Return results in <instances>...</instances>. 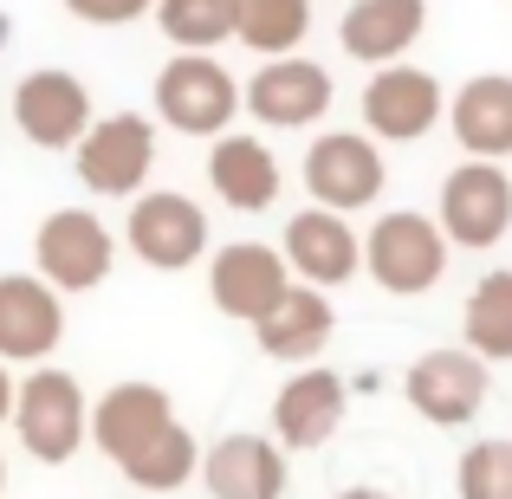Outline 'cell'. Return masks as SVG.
Returning a JSON list of instances; mask_svg holds the SVG:
<instances>
[{
	"label": "cell",
	"mask_w": 512,
	"mask_h": 499,
	"mask_svg": "<svg viewBox=\"0 0 512 499\" xmlns=\"http://www.w3.org/2000/svg\"><path fill=\"white\" fill-rule=\"evenodd\" d=\"M487 389H493V363H480L467 344H441L422 350L402 376V396L422 422L435 428H467L480 409H487Z\"/></svg>",
	"instance_id": "obj_4"
},
{
	"label": "cell",
	"mask_w": 512,
	"mask_h": 499,
	"mask_svg": "<svg viewBox=\"0 0 512 499\" xmlns=\"http://www.w3.org/2000/svg\"><path fill=\"white\" fill-rule=\"evenodd\" d=\"M150 13H156V26H163L169 46H182V52H214V46H227V39H234L240 0H156Z\"/></svg>",
	"instance_id": "obj_26"
},
{
	"label": "cell",
	"mask_w": 512,
	"mask_h": 499,
	"mask_svg": "<svg viewBox=\"0 0 512 499\" xmlns=\"http://www.w3.org/2000/svg\"><path fill=\"white\" fill-rule=\"evenodd\" d=\"M454 493L461 499H512V435H487L461 454L454 467Z\"/></svg>",
	"instance_id": "obj_27"
},
{
	"label": "cell",
	"mask_w": 512,
	"mask_h": 499,
	"mask_svg": "<svg viewBox=\"0 0 512 499\" xmlns=\"http://www.w3.org/2000/svg\"><path fill=\"white\" fill-rule=\"evenodd\" d=\"M331 331H338L331 299L318 286H299V279H292V292L260 318V325H253V337H260V350L273 363H312L318 350L331 344Z\"/></svg>",
	"instance_id": "obj_21"
},
{
	"label": "cell",
	"mask_w": 512,
	"mask_h": 499,
	"mask_svg": "<svg viewBox=\"0 0 512 499\" xmlns=\"http://www.w3.org/2000/svg\"><path fill=\"white\" fill-rule=\"evenodd\" d=\"M150 169H156V124L137 111L98 117L78 137V182L91 195H143Z\"/></svg>",
	"instance_id": "obj_10"
},
{
	"label": "cell",
	"mask_w": 512,
	"mask_h": 499,
	"mask_svg": "<svg viewBox=\"0 0 512 499\" xmlns=\"http://www.w3.org/2000/svg\"><path fill=\"white\" fill-rule=\"evenodd\" d=\"M33 260H39V279L52 292H91L104 273H111L117 247H111V227L98 221L91 208H52L33 234Z\"/></svg>",
	"instance_id": "obj_7"
},
{
	"label": "cell",
	"mask_w": 512,
	"mask_h": 499,
	"mask_svg": "<svg viewBox=\"0 0 512 499\" xmlns=\"http://www.w3.org/2000/svg\"><path fill=\"white\" fill-rule=\"evenodd\" d=\"M389 169H383V150L376 137L363 130H325V137L305 150V188H312V208H331V214H357L383 195Z\"/></svg>",
	"instance_id": "obj_9"
},
{
	"label": "cell",
	"mask_w": 512,
	"mask_h": 499,
	"mask_svg": "<svg viewBox=\"0 0 512 499\" xmlns=\"http://www.w3.org/2000/svg\"><path fill=\"white\" fill-rule=\"evenodd\" d=\"M13 435L46 467L72 461L91 441V402H85V389H78V376L46 370V363H39L33 376H20V389H13Z\"/></svg>",
	"instance_id": "obj_1"
},
{
	"label": "cell",
	"mask_w": 512,
	"mask_h": 499,
	"mask_svg": "<svg viewBox=\"0 0 512 499\" xmlns=\"http://www.w3.org/2000/svg\"><path fill=\"white\" fill-rule=\"evenodd\" d=\"M448 130L474 163H506L512 156V78L480 72L448 98Z\"/></svg>",
	"instance_id": "obj_19"
},
{
	"label": "cell",
	"mask_w": 512,
	"mask_h": 499,
	"mask_svg": "<svg viewBox=\"0 0 512 499\" xmlns=\"http://www.w3.org/2000/svg\"><path fill=\"white\" fill-rule=\"evenodd\" d=\"M0 487H7V467H0Z\"/></svg>",
	"instance_id": "obj_31"
},
{
	"label": "cell",
	"mask_w": 512,
	"mask_h": 499,
	"mask_svg": "<svg viewBox=\"0 0 512 499\" xmlns=\"http://www.w3.org/2000/svg\"><path fill=\"white\" fill-rule=\"evenodd\" d=\"M208 292H214V305H221L227 318L260 325V318L292 292V266H286V253L266 247V240H234V247H221L208 260Z\"/></svg>",
	"instance_id": "obj_12"
},
{
	"label": "cell",
	"mask_w": 512,
	"mask_h": 499,
	"mask_svg": "<svg viewBox=\"0 0 512 499\" xmlns=\"http://www.w3.org/2000/svg\"><path fill=\"white\" fill-rule=\"evenodd\" d=\"M13 389H20V383H13V376H7V363H0V422L13 415Z\"/></svg>",
	"instance_id": "obj_29"
},
{
	"label": "cell",
	"mask_w": 512,
	"mask_h": 499,
	"mask_svg": "<svg viewBox=\"0 0 512 499\" xmlns=\"http://www.w3.org/2000/svg\"><path fill=\"white\" fill-rule=\"evenodd\" d=\"M338 499H396V493H383V487H350V493H338Z\"/></svg>",
	"instance_id": "obj_30"
},
{
	"label": "cell",
	"mask_w": 512,
	"mask_h": 499,
	"mask_svg": "<svg viewBox=\"0 0 512 499\" xmlns=\"http://www.w3.org/2000/svg\"><path fill=\"white\" fill-rule=\"evenodd\" d=\"M65 7H72L78 20H91V26H130V20H143L156 0H65Z\"/></svg>",
	"instance_id": "obj_28"
},
{
	"label": "cell",
	"mask_w": 512,
	"mask_h": 499,
	"mask_svg": "<svg viewBox=\"0 0 512 499\" xmlns=\"http://www.w3.org/2000/svg\"><path fill=\"white\" fill-rule=\"evenodd\" d=\"M331 91L338 85H331L325 65L292 52V59H266L260 72L247 78L240 104H247V117H260V124H273V130H305L331 111Z\"/></svg>",
	"instance_id": "obj_13"
},
{
	"label": "cell",
	"mask_w": 512,
	"mask_h": 499,
	"mask_svg": "<svg viewBox=\"0 0 512 499\" xmlns=\"http://www.w3.org/2000/svg\"><path fill=\"white\" fill-rule=\"evenodd\" d=\"M13 124L33 150H78V137L98 124V111H91L85 78L52 65V72H26L13 85Z\"/></svg>",
	"instance_id": "obj_11"
},
{
	"label": "cell",
	"mask_w": 512,
	"mask_h": 499,
	"mask_svg": "<svg viewBox=\"0 0 512 499\" xmlns=\"http://www.w3.org/2000/svg\"><path fill=\"white\" fill-rule=\"evenodd\" d=\"M461 337L480 363H512V266L480 273V286L461 305Z\"/></svg>",
	"instance_id": "obj_23"
},
{
	"label": "cell",
	"mask_w": 512,
	"mask_h": 499,
	"mask_svg": "<svg viewBox=\"0 0 512 499\" xmlns=\"http://www.w3.org/2000/svg\"><path fill=\"white\" fill-rule=\"evenodd\" d=\"M208 182H214V195H221L227 208H240V214H260V208L279 201V163H273V150H266L260 137H214Z\"/></svg>",
	"instance_id": "obj_22"
},
{
	"label": "cell",
	"mask_w": 512,
	"mask_h": 499,
	"mask_svg": "<svg viewBox=\"0 0 512 499\" xmlns=\"http://www.w3.org/2000/svg\"><path fill=\"white\" fill-rule=\"evenodd\" d=\"M363 266H370V279L389 299H422V292H435L441 273H448V234L435 227V214L396 208L370 227Z\"/></svg>",
	"instance_id": "obj_2"
},
{
	"label": "cell",
	"mask_w": 512,
	"mask_h": 499,
	"mask_svg": "<svg viewBox=\"0 0 512 499\" xmlns=\"http://www.w3.org/2000/svg\"><path fill=\"white\" fill-rule=\"evenodd\" d=\"M435 227L448 234V247H467V253L500 247L512 234V175L500 163H474V156H467V163L448 169V182H441Z\"/></svg>",
	"instance_id": "obj_5"
},
{
	"label": "cell",
	"mask_w": 512,
	"mask_h": 499,
	"mask_svg": "<svg viewBox=\"0 0 512 499\" xmlns=\"http://www.w3.org/2000/svg\"><path fill=\"white\" fill-rule=\"evenodd\" d=\"M279 253H286L292 279H299V286H318V292H331V286H344V279H357V266H363L357 227H350L344 214H331V208L292 214V221H286V240H279Z\"/></svg>",
	"instance_id": "obj_14"
},
{
	"label": "cell",
	"mask_w": 512,
	"mask_h": 499,
	"mask_svg": "<svg viewBox=\"0 0 512 499\" xmlns=\"http://www.w3.org/2000/svg\"><path fill=\"white\" fill-rule=\"evenodd\" d=\"M156 117L182 137H221L240 117V85L227 65H214V52H175L156 72Z\"/></svg>",
	"instance_id": "obj_3"
},
{
	"label": "cell",
	"mask_w": 512,
	"mask_h": 499,
	"mask_svg": "<svg viewBox=\"0 0 512 499\" xmlns=\"http://www.w3.org/2000/svg\"><path fill=\"white\" fill-rule=\"evenodd\" d=\"M169 422H175V402H169V389H156V383H111L91 402V441H98L104 461H130V454Z\"/></svg>",
	"instance_id": "obj_18"
},
{
	"label": "cell",
	"mask_w": 512,
	"mask_h": 499,
	"mask_svg": "<svg viewBox=\"0 0 512 499\" xmlns=\"http://www.w3.org/2000/svg\"><path fill=\"white\" fill-rule=\"evenodd\" d=\"M428 26V0H357V7H344L338 20V46L350 52L357 65H396L402 52L422 39Z\"/></svg>",
	"instance_id": "obj_20"
},
{
	"label": "cell",
	"mask_w": 512,
	"mask_h": 499,
	"mask_svg": "<svg viewBox=\"0 0 512 499\" xmlns=\"http://www.w3.org/2000/svg\"><path fill=\"white\" fill-rule=\"evenodd\" d=\"M201 487L208 499H279L286 493V448L266 435H221L201 454Z\"/></svg>",
	"instance_id": "obj_17"
},
{
	"label": "cell",
	"mask_w": 512,
	"mask_h": 499,
	"mask_svg": "<svg viewBox=\"0 0 512 499\" xmlns=\"http://www.w3.org/2000/svg\"><path fill=\"white\" fill-rule=\"evenodd\" d=\"M65 337V305L39 273H0V363H46Z\"/></svg>",
	"instance_id": "obj_15"
},
{
	"label": "cell",
	"mask_w": 512,
	"mask_h": 499,
	"mask_svg": "<svg viewBox=\"0 0 512 499\" xmlns=\"http://www.w3.org/2000/svg\"><path fill=\"white\" fill-rule=\"evenodd\" d=\"M117 467H124V480L143 487V493H175V487H188V480L201 474V448H195V435H188L182 422H169Z\"/></svg>",
	"instance_id": "obj_25"
},
{
	"label": "cell",
	"mask_w": 512,
	"mask_h": 499,
	"mask_svg": "<svg viewBox=\"0 0 512 499\" xmlns=\"http://www.w3.org/2000/svg\"><path fill=\"white\" fill-rule=\"evenodd\" d=\"M312 33V0H240L234 39L260 59H292Z\"/></svg>",
	"instance_id": "obj_24"
},
{
	"label": "cell",
	"mask_w": 512,
	"mask_h": 499,
	"mask_svg": "<svg viewBox=\"0 0 512 499\" xmlns=\"http://www.w3.org/2000/svg\"><path fill=\"white\" fill-rule=\"evenodd\" d=\"M448 117V91L422 65H383L363 85V137L376 143H422Z\"/></svg>",
	"instance_id": "obj_8"
},
{
	"label": "cell",
	"mask_w": 512,
	"mask_h": 499,
	"mask_svg": "<svg viewBox=\"0 0 512 499\" xmlns=\"http://www.w3.org/2000/svg\"><path fill=\"white\" fill-rule=\"evenodd\" d=\"M344 376L338 370H299L286 376V389L273 396V441L292 454L325 448L331 435L344 428Z\"/></svg>",
	"instance_id": "obj_16"
},
{
	"label": "cell",
	"mask_w": 512,
	"mask_h": 499,
	"mask_svg": "<svg viewBox=\"0 0 512 499\" xmlns=\"http://www.w3.org/2000/svg\"><path fill=\"white\" fill-rule=\"evenodd\" d=\"M124 240L143 266L182 273V266H195L201 253H208V214H201V201L182 195V188H150V195L130 201Z\"/></svg>",
	"instance_id": "obj_6"
}]
</instances>
